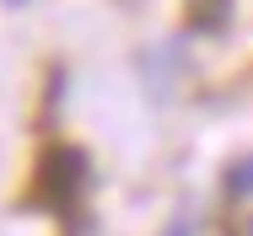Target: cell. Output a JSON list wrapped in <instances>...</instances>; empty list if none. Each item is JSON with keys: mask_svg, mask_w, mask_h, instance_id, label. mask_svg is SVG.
Listing matches in <instances>:
<instances>
[{"mask_svg": "<svg viewBox=\"0 0 253 236\" xmlns=\"http://www.w3.org/2000/svg\"><path fill=\"white\" fill-rule=\"evenodd\" d=\"M86 193H92V156L81 150L76 140H59L38 156L33 167V183L22 193V209H38V215H54L65 231L81 226L86 215Z\"/></svg>", "mask_w": 253, "mask_h": 236, "instance_id": "6da1fadb", "label": "cell"}, {"mask_svg": "<svg viewBox=\"0 0 253 236\" xmlns=\"http://www.w3.org/2000/svg\"><path fill=\"white\" fill-rule=\"evenodd\" d=\"M232 5H237V0H183V22H189V33H200V38H221L226 22H232Z\"/></svg>", "mask_w": 253, "mask_h": 236, "instance_id": "7a4b0ae2", "label": "cell"}, {"mask_svg": "<svg viewBox=\"0 0 253 236\" xmlns=\"http://www.w3.org/2000/svg\"><path fill=\"white\" fill-rule=\"evenodd\" d=\"M248 193H253V156H243L226 167V199H248Z\"/></svg>", "mask_w": 253, "mask_h": 236, "instance_id": "3957f363", "label": "cell"}, {"mask_svg": "<svg viewBox=\"0 0 253 236\" xmlns=\"http://www.w3.org/2000/svg\"><path fill=\"white\" fill-rule=\"evenodd\" d=\"M162 236H194V215H172Z\"/></svg>", "mask_w": 253, "mask_h": 236, "instance_id": "277c9868", "label": "cell"}, {"mask_svg": "<svg viewBox=\"0 0 253 236\" xmlns=\"http://www.w3.org/2000/svg\"><path fill=\"white\" fill-rule=\"evenodd\" d=\"M11 5H22V0H11Z\"/></svg>", "mask_w": 253, "mask_h": 236, "instance_id": "5b68a950", "label": "cell"}]
</instances>
